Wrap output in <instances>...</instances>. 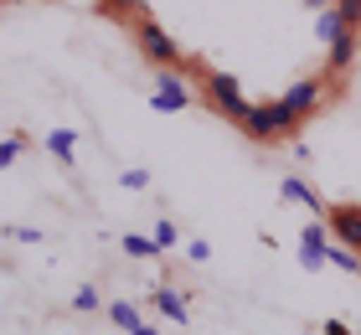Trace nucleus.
Returning <instances> with one entry per match:
<instances>
[{"label": "nucleus", "mask_w": 361, "mask_h": 335, "mask_svg": "<svg viewBox=\"0 0 361 335\" xmlns=\"http://www.w3.org/2000/svg\"><path fill=\"white\" fill-rule=\"evenodd\" d=\"M238 129L248 134L258 145H274V140H294V129H300V114L284 109L274 98V104H248V114L238 119Z\"/></svg>", "instance_id": "nucleus-1"}, {"label": "nucleus", "mask_w": 361, "mask_h": 335, "mask_svg": "<svg viewBox=\"0 0 361 335\" xmlns=\"http://www.w3.org/2000/svg\"><path fill=\"white\" fill-rule=\"evenodd\" d=\"M202 88H207V109H217L222 119H243L248 114V93H243V83L233 73H217V67H207V78H202Z\"/></svg>", "instance_id": "nucleus-2"}, {"label": "nucleus", "mask_w": 361, "mask_h": 335, "mask_svg": "<svg viewBox=\"0 0 361 335\" xmlns=\"http://www.w3.org/2000/svg\"><path fill=\"white\" fill-rule=\"evenodd\" d=\"M135 42H140V52L150 57L155 67H180V62H186V57H180V42H176L160 21H150V16L135 26Z\"/></svg>", "instance_id": "nucleus-3"}, {"label": "nucleus", "mask_w": 361, "mask_h": 335, "mask_svg": "<svg viewBox=\"0 0 361 335\" xmlns=\"http://www.w3.org/2000/svg\"><path fill=\"white\" fill-rule=\"evenodd\" d=\"M186 104H191V88H186V78H180V67H160L155 88H150V109L155 114H180Z\"/></svg>", "instance_id": "nucleus-4"}, {"label": "nucleus", "mask_w": 361, "mask_h": 335, "mask_svg": "<svg viewBox=\"0 0 361 335\" xmlns=\"http://www.w3.org/2000/svg\"><path fill=\"white\" fill-rule=\"evenodd\" d=\"M279 104L294 109L300 119H310V114H315V109L325 104V83H320V78H300V83H289V88L279 93Z\"/></svg>", "instance_id": "nucleus-5"}, {"label": "nucleus", "mask_w": 361, "mask_h": 335, "mask_svg": "<svg viewBox=\"0 0 361 335\" xmlns=\"http://www.w3.org/2000/svg\"><path fill=\"white\" fill-rule=\"evenodd\" d=\"M150 305L166 315L176 330H186V325H191V305H186V294H180L176 284H155V289H150Z\"/></svg>", "instance_id": "nucleus-6"}, {"label": "nucleus", "mask_w": 361, "mask_h": 335, "mask_svg": "<svg viewBox=\"0 0 361 335\" xmlns=\"http://www.w3.org/2000/svg\"><path fill=\"white\" fill-rule=\"evenodd\" d=\"M279 196H284L289 207H305L310 217H331V207L320 201V191L310 186V181H300V176H284V181H279Z\"/></svg>", "instance_id": "nucleus-7"}, {"label": "nucleus", "mask_w": 361, "mask_h": 335, "mask_svg": "<svg viewBox=\"0 0 361 335\" xmlns=\"http://www.w3.org/2000/svg\"><path fill=\"white\" fill-rule=\"evenodd\" d=\"M325 227H331L336 243H346V248H356V253H361V207H331Z\"/></svg>", "instance_id": "nucleus-8"}, {"label": "nucleus", "mask_w": 361, "mask_h": 335, "mask_svg": "<svg viewBox=\"0 0 361 335\" xmlns=\"http://www.w3.org/2000/svg\"><path fill=\"white\" fill-rule=\"evenodd\" d=\"M47 150H52L62 165H73V160H78V129H68V124H62V129H47Z\"/></svg>", "instance_id": "nucleus-9"}, {"label": "nucleus", "mask_w": 361, "mask_h": 335, "mask_svg": "<svg viewBox=\"0 0 361 335\" xmlns=\"http://www.w3.org/2000/svg\"><path fill=\"white\" fill-rule=\"evenodd\" d=\"M325 57H331V73H346L351 57H356V31H341V37L325 47Z\"/></svg>", "instance_id": "nucleus-10"}, {"label": "nucleus", "mask_w": 361, "mask_h": 335, "mask_svg": "<svg viewBox=\"0 0 361 335\" xmlns=\"http://www.w3.org/2000/svg\"><path fill=\"white\" fill-rule=\"evenodd\" d=\"M325 263L341 268V274H356V279H361V253H356V248H346V243H336V238H331V248H325Z\"/></svg>", "instance_id": "nucleus-11"}, {"label": "nucleus", "mask_w": 361, "mask_h": 335, "mask_svg": "<svg viewBox=\"0 0 361 335\" xmlns=\"http://www.w3.org/2000/svg\"><path fill=\"white\" fill-rule=\"evenodd\" d=\"M109 320L129 335V330H140V325H145V315H140V305H135V299H114V305H109Z\"/></svg>", "instance_id": "nucleus-12"}, {"label": "nucleus", "mask_w": 361, "mask_h": 335, "mask_svg": "<svg viewBox=\"0 0 361 335\" xmlns=\"http://www.w3.org/2000/svg\"><path fill=\"white\" fill-rule=\"evenodd\" d=\"M341 31H351V26H346V21H341V11H336V6L315 16V42H325V47H331V42L341 37Z\"/></svg>", "instance_id": "nucleus-13"}, {"label": "nucleus", "mask_w": 361, "mask_h": 335, "mask_svg": "<svg viewBox=\"0 0 361 335\" xmlns=\"http://www.w3.org/2000/svg\"><path fill=\"white\" fill-rule=\"evenodd\" d=\"M150 238L160 243V253H176V248H186V243H180V227L171 222V217H160V222L150 227Z\"/></svg>", "instance_id": "nucleus-14"}, {"label": "nucleus", "mask_w": 361, "mask_h": 335, "mask_svg": "<svg viewBox=\"0 0 361 335\" xmlns=\"http://www.w3.org/2000/svg\"><path fill=\"white\" fill-rule=\"evenodd\" d=\"M119 248H124L129 258H155V253H160V243L150 238V232H129V238H124Z\"/></svg>", "instance_id": "nucleus-15"}, {"label": "nucleus", "mask_w": 361, "mask_h": 335, "mask_svg": "<svg viewBox=\"0 0 361 335\" xmlns=\"http://www.w3.org/2000/svg\"><path fill=\"white\" fill-rule=\"evenodd\" d=\"M73 310H78V315H93V310H104V294H98L93 284H83V289L73 294Z\"/></svg>", "instance_id": "nucleus-16"}, {"label": "nucleus", "mask_w": 361, "mask_h": 335, "mask_svg": "<svg viewBox=\"0 0 361 335\" xmlns=\"http://www.w3.org/2000/svg\"><path fill=\"white\" fill-rule=\"evenodd\" d=\"M6 238H11V243H31V248H37V243H47V232H42V227H21V222H6Z\"/></svg>", "instance_id": "nucleus-17"}, {"label": "nucleus", "mask_w": 361, "mask_h": 335, "mask_svg": "<svg viewBox=\"0 0 361 335\" xmlns=\"http://www.w3.org/2000/svg\"><path fill=\"white\" fill-rule=\"evenodd\" d=\"M21 150H26V140H21V134H11V140H0V171H11V165L21 160Z\"/></svg>", "instance_id": "nucleus-18"}, {"label": "nucleus", "mask_w": 361, "mask_h": 335, "mask_svg": "<svg viewBox=\"0 0 361 335\" xmlns=\"http://www.w3.org/2000/svg\"><path fill=\"white\" fill-rule=\"evenodd\" d=\"M119 186H124V191H145V186H150V171H140V165H135V171L119 176Z\"/></svg>", "instance_id": "nucleus-19"}, {"label": "nucleus", "mask_w": 361, "mask_h": 335, "mask_svg": "<svg viewBox=\"0 0 361 335\" xmlns=\"http://www.w3.org/2000/svg\"><path fill=\"white\" fill-rule=\"evenodd\" d=\"M336 11H341V21H346L351 31L361 26V0H336Z\"/></svg>", "instance_id": "nucleus-20"}, {"label": "nucleus", "mask_w": 361, "mask_h": 335, "mask_svg": "<svg viewBox=\"0 0 361 335\" xmlns=\"http://www.w3.org/2000/svg\"><path fill=\"white\" fill-rule=\"evenodd\" d=\"M212 258V243H202V238H196V243H186V263H196V268H202Z\"/></svg>", "instance_id": "nucleus-21"}, {"label": "nucleus", "mask_w": 361, "mask_h": 335, "mask_svg": "<svg viewBox=\"0 0 361 335\" xmlns=\"http://www.w3.org/2000/svg\"><path fill=\"white\" fill-rule=\"evenodd\" d=\"M336 0H300V11H310V16H320V11H331Z\"/></svg>", "instance_id": "nucleus-22"}, {"label": "nucleus", "mask_w": 361, "mask_h": 335, "mask_svg": "<svg viewBox=\"0 0 361 335\" xmlns=\"http://www.w3.org/2000/svg\"><path fill=\"white\" fill-rule=\"evenodd\" d=\"M320 330H325V335H351V325H346V320H325Z\"/></svg>", "instance_id": "nucleus-23"}, {"label": "nucleus", "mask_w": 361, "mask_h": 335, "mask_svg": "<svg viewBox=\"0 0 361 335\" xmlns=\"http://www.w3.org/2000/svg\"><path fill=\"white\" fill-rule=\"evenodd\" d=\"M129 335H166V330H160V325H150V320H145L140 330H129Z\"/></svg>", "instance_id": "nucleus-24"}, {"label": "nucleus", "mask_w": 361, "mask_h": 335, "mask_svg": "<svg viewBox=\"0 0 361 335\" xmlns=\"http://www.w3.org/2000/svg\"><path fill=\"white\" fill-rule=\"evenodd\" d=\"M104 6H114V11H135L140 0H104Z\"/></svg>", "instance_id": "nucleus-25"}, {"label": "nucleus", "mask_w": 361, "mask_h": 335, "mask_svg": "<svg viewBox=\"0 0 361 335\" xmlns=\"http://www.w3.org/2000/svg\"><path fill=\"white\" fill-rule=\"evenodd\" d=\"M47 335H62V330H47Z\"/></svg>", "instance_id": "nucleus-26"}, {"label": "nucleus", "mask_w": 361, "mask_h": 335, "mask_svg": "<svg viewBox=\"0 0 361 335\" xmlns=\"http://www.w3.org/2000/svg\"><path fill=\"white\" fill-rule=\"evenodd\" d=\"M0 21H6V11H0Z\"/></svg>", "instance_id": "nucleus-27"}]
</instances>
